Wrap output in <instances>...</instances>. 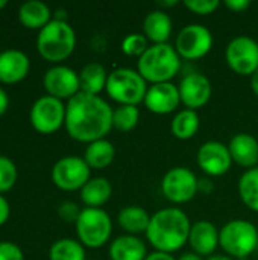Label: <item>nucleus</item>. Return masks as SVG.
<instances>
[{
  "label": "nucleus",
  "mask_w": 258,
  "mask_h": 260,
  "mask_svg": "<svg viewBox=\"0 0 258 260\" xmlns=\"http://www.w3.org/2000/svg\"><path fill=\"white\" fill-rule=\"evenodd\" d=\"M201 126V119L198 111L195 110H181L178 111L170 123L172 134L179 139V140H190L195 137V134L199 131Z\"/></svg>",
  "instance_id": "27"
},
{
  "label": "nucleus",
  "mask_w": 258,
  "mask_h": 260,
  "mask_svg": "<svg viewBox=\"0 0 258 260\" xmlns=\"http://www.w3.org/2000/svg\"><path fill=\"white\" fill-rule=\"evenodd\" d=\"M113 108L96 94L79 91L65 104V129L68 136L81 143L106 139L113 129Z\"/></svg>",
  "instance_id": "1"
},
{
  "label": "nucleus",
  "mask_w": 258,
  "mask_h": 260,
  "mask_svg": "<svg viewBox=\"0 0 258 260\" xmlns=\"http://www.w3.org/2000/svg\"><path fill=\"white\" fill-rule=\"evenodd\" d=\"M148 81L131 67H117L108 75L105 91L120 105H138L144 102L148 93Z\"/></svg>",
  "instance_id": "5"
},
{
  "label": "nucleus",
  "mask_w": 258,
  "mask_h": 260,
  "mask_svg": "<svg viewBox=\"0 0 258 260\" xmlns=\"http://www.w3.org/2000/svg\"><path fill=\"white\" fill-rule=\"evenodd\" d=\"M178 260H204L202 259V256H199V254H196V253H193V251H190V253H184L181 257Z\"/></svg>",
  "instance_id": "42"
},
{
  "label": "nucleus",
  "mask_w": 258,
  "mask_h": 260,
  "mask_svg": "<svg viewBox=\"0 0 258 260\" xmlns=\"http://www.w3.org/2000/svg\"><path fill=\"white\" fill-rule=\"evenodd\" d=\"M111 260H144L148 257V247L138 238L132 235H122L109 244Z\"/></svg>",
  "instance_id": "21"
},
{
  "label": "nucleus",
  "mask_w": 258,
  "mask_h": 260,
  "mask_svg": "<svg viewBox=\"0 0 258 260\" xmlns=\"http://www.w3.org/2000/svg\"><path fill=\"white\" fill-rule=\"evenodd\" d=\"M173 30L172 17L163 9L151 11L143 20V34L152 44H164L169 41Z\"/></svg>",
  "instance_id": "20"
},
{
  "label": "nucleus",
  "mask_w": 258,
  "mask_h": 260,
  "mask_svg": "<svg viewBox=\"0 0 258 260\" xmlns=\"http://www.w3.org/2000/svg\"><path fill=\"white\" fill-rule=\"evenodd\" d=\"M18 20L27 29H40L41 30L53 18H52V11L46 3H43L40 0H29L20 6Z\"/></svg>",
  "instance_id": "23"
},
{
  "label": "nucleus",
  "mask_w": 258,
  "mask_h": 260,
  "mask_svg": "<svg viewBox=\"0 0 258 260\" xmlns=\"http://www.w3.org/2000/svg\"><path fill=\"white\" fill-rule=\"evenodd\" d=\"M196 174L184 166H176L169 169L161 180V192L166 200L173 204H186L192 201L198 193Z\"/></svg>",
  "instance_id": "9"
},
{
  "label": "nucleus",
  "mask_w": 258,
  "mask_h": 260,
  "mask_svg": "<svg viewBox=\"0 0 258 260\" xmlns=\"http://www.w3.org/2000/svg\"><path fill=\"white\" fill-rule=\"evenodd\" d=\"M182 58L176 52L175 46L151 44L148 50L138 58L137 70L151 84L172 82V79L179 73L182 66Z\"/></svg>",
  "instance_id": "3"
},
{
  "label": "nucleus",
  "mask_w": 258,
  "mask_h": 260,
  "mask_svg": "<svg viewBox=\"0 0 258 260\" xmlns=\"http://www.w3.org/2000/svg\"><path fill=\"white\" fill-rule=\"evenodd\" d=\"M184 6L195 14L199 15H210L217 11L220 6L219 0H184Z\"/></svg>",
  "instance_id": "33"
},
{
  "label": "nucleus",
  "mask_w": 258,
  "mask_h": 260,
  "mask_svg": "<svg viewBox=\"0 0 258 260\" xmlns=\"http://www.w3.org/2000/svg\"><path fill=\"white\" fill-rule=\"evenodd\" d=\"M50 260H85V248L79 241L64 238L52 244L49 250Z\"/></svg>",
  "instance_id": "29"
},
{
  "label": "nucleus",
  "mask_w": 258,
  "mask_h": 260,
  "mask_svg": "<svg viewBox=\"0 0 258 260\" xmlns=\"http://www.w3.org/2000/svg\"><path fill=\"white\" fill-rule=\"evenodd\" d=\"M228 67L242 76H252L258 69V43L249 35L233 38L225 49Z\"/></svg>",
  "instance_id": "12"
},
{
  "label": "nucleus",
  "mask_w": 258,
  "mask_h": 260,
  "mask_svg": "<svg viewBox=\"0 0 258 260\" xmlns=\"http://www.w3.org/2000/svg\"><path fill=\"white\" fill-rule=\"evenodd\" d=\"M8 107H9V96L5 91V88L0 87V116H3L6 113Z\"/></svg>",
  "instance_id": "39"
},
{
  "label": "nucleus",
  "mask_w": 258,
  "mask_h": 260,
  "mask_svg": "<svg viewBox=\"0 0 258 260\" xmlns=\"http://www.w3.org/2000/svg\"><path fill=\"white\" fill-rule=\"evenodd\" d=\"M30 70L29 56L18 49H6L0 52V82L17 84L23 81Z\"/></svg>",
  "instance_id": "18"
},
{
  "label": "nucleus",
  "mask_w": 258,
  "mask_h": 260,
  "mask_svg": "<svg viewBox=\"0 0 258 260\" xmlns=\"http://www.w3.org/2000/svg\"><path fill=\"white\" fill-rule=\"evenodd\" d=\"M219 247L233 259H245L258 247V229L249 221L231 219L220 229Z\"/></svg>",
  "instance_id": "6"
},
{
  "label": "nucleus",
  "mask_w": 258,
  "mask_h": 260,
  "mask_svg": "<svg viewBox=\"0 0 258 260\" xmlns=\"http://www.w3.org/2000/svg\"><path fill=\"white\" fill-rule=\"evenodd\" d=\"M108 75L109 73L106 72V69L99 62L85 64L79 72L81 91L99 96L100 91H103L105 87H106Z\"/></svg>",
  "instance_id": "25"
},
{
  "label": "nucleus",
  "mask_w": 258,
  "mask_h": 260,
  "mask_svg": "<svg viewBox=\"0 0 258 260\" xmlns=\"http://www.w3.org/2000/svg\"><path fill=\"white\" fill-rule=\"evenodd\" d=\"M116 158V148L108 139H100L87 145L84 160L90 169H105Z\"/></svg>",
  "instance_id": "26"
},
{
  "label": "nucleus",
  "mask_w": 258,
  "mask_h": 260,
  "mask_svg": "<svg viewBox=\"0 0 258 260\" xmlns=\"http://www.w3.org/2000/svg\"><path fill=\"white\" fill-rule=\"evenodd\" d=\"M149 47V40L144 34H128L122 41V52L128 56L140 58Z\"/></svg>",
  "instance_id": "31"
},
{
  "label": "nucleus",
  "mask_w": 258,
  "mask_h": 260,
  "mask_svg": "<svg viewBox=\"0 0 258 260\" xmlns=\"http://www.w3.org/2000/svg\"><path fill=\"white\" fill-rule=\"evenodd\" d=\"M76 47L75 29L67 20L53 18L47 26H44L36 38L38 53L49 62L65 61Z\"/></svg>",
  "instance_id": "4"
},
{
  "label": "nucleus",
  "mask_w": 258,
  "mask_h": 260,
  "mask_svg": "<svg viewBox=\"0 0 258 260\" xmlns=\"http://www.w3.org/2000/svg\"><path fill=\"white\" fill-rule=\"evenodd\" d=\"M198 189H199V193L210 195V193L214 190V184H213V181L210 180V177H202V178H199V181H198Z\"/></svg>",
  "instance_id": "38"
},
{
  "label": "nucleus",
  "mask_w": 258,
  "mask_h": 260,
  "mask_svg": "<svg viewBox=\"0 0 258 260\" xmlns=\"http://www.w3.org/2000/svg\"><path fill=\"white\" fill-rule=\"evenodd\" d=\"M79 242L87 248H100L113 235V221L103 209H82L76 224Z\"/></svg>",
  "instance_id": "7"
},
{
  "label": "nucleus",
  "mask_w": 258,
  "mask_h": 260,
  "mask_svg": "<svg viewBox=\"0 0 258 260\" xmlns=\"http://www.w3.org/2000/svg\"><path fill=\"white\" fill-rule=\"evenodd\" d=\"M43 85L49 96H53L61 101H70L81 91L79 73L62 64H56L44 73Z\"/></svg>",
  "instance_id": "14"
},
{
  "label": "nucleus",
  "mask_w": 258,
  "mask_h": 260,
  "mask_svg": "<svg viewBox=\"0 0 258 260\" xmlns=\"http://www.w3.org/2000/svg\"><path fill=\"white\" fill-rule=\"evenodd\" d=\"M81 212L82 210L79 209V206L76 203H73V201H64L58 207V215H59V218L64 222H73V224H76Z\"/></svg>",
  "instance_id": "34"
},
{
  "label": "nucleus",
  "mask_w": 258,
  "mask_h": 260,
  "mask_svg": "<svg viewBox=\"0 0 258 260\" xmlns=\"http://www.w3.org/2000/svg\"><path fill=\"white\" fill-rule=\"evenodd\" d=\"M143 104L154 114H170L181 104L179 88L173 82L151 84Z\"/></svg>",
  "instance_id": "16"
},
{
  "label": "nucleus",
  "mask_w": 258,
  "mask_h": 260,
  "mask_svg": "<svg viewBox=\"0 0 258 260\" xmlns=\"http://www.w3.org/2000/svg\"><path fill=\"white\" fill-rule=\"evenodd\" d=\"M0 260H24V256H23L21 248L17 244L2 241L0 242Z\"/></svg>",
  "instance_id": "35"
},
{
  "label": "nucleus",
  "mask_w": 258,
  "mask_h": 260,
  "mask_svg": "<svg viewBox=\"0 0 258 260\" xmlns=\"http://www.w3.org/2000/svg\"><path fill=\"white\" fill-rule=\"evenodd\" d=\"M214 44L211 30L204 24H187L184 26L175 40V49L182 59H199L204 58Z\"/></svg>",
  "instance_id": "11"
},
{
  "label": "nucleus",
  "mask_w": 258,
  "mask_h": 260,
  "mask_svg": "<svg viewBox=\"0 0 258 260\" xmlns=\"http://www.w3.org/2000/svg\"><path fill=\"white\" fill-rule=\"evenodd\" d=\"M178 88H179L181 104H184L186 108L195 111L198 108L205 107L211 99V93H213L211 81L204 73L199 72L187 73L181 79Z\"/></svg>",
  "instance_id": "15"
},
{
  "label": "nucleus",
  "mask_w": 258,
  "mask_h": 260,
  "mask_svg": "<svg viewBox=\"0 0 258 260\" xmlns=\"http://www.w3.org/2000/svg\"><path fill=\"white\" fill-rule=\"evenodd\" d=\"M251 88H252L254 94L258 96V69L252 73V76H251Z\"/></svg>",
  "instance_id": "41"
},
{
  "label": "nucleus",
  "mask_w": 258,
  "mask_h": 260,
  "mask_svg": "<svg viewBox=\"0 0 258 260\" xmlns=\"http://www.w3.org/2000/svg\"><path fill=\"white\" fill-rule=\"evenodd\" d=\"M207 260H234L233 257L227 256V254H213L210 257H207Z\"/></svg>",
  "instance_id": "43"
},
{
  "label": "nucleus",
  "mask_w": 258,
  "mask_h": 260,
  "mask_svg": "<svg viewBox=\"0 0 258 260\" xmlns=\"http://www.w3.org/2000/svg\"><path fill=\"white\" fill-rule=\"evenodd\" d=\"M111 195L113 186L105 177H94L81 189L82 203L91 209H100L102 206H105L109 201Z\"/></svg>",
  "instance_id": "24"
},
{
  "label": "nucleus",
  "mask_w": 258,
  "mask_h": 260,
  "mask_svg": "<svg viewBox=\"0 0 258 260\" xmlns=\"http://www.w3.org/2000/svg\"><path fill=\"white\" fill-rule=\"evenodd\" d=\"M220 230L210 221H198L192 224L189 244L192 251L199 256H213L219 247Z\"/></svg>",
  "instance_id": "17"
},
{
  "label": "nucleus",
  "mask_w": 258,
  "mask_h": 260,
  "mask_svg": "<svg viewBox=\"0 0 258 260\" xmlns=\"http://www.w3.org/2000/svg\"><path fill=\"white\" fill-rule=\"evenodd\" d=\"M158 5H160V8H169V6L178 5V2L176 0H173V2H158Z\"/></svg>",
  "instance_id": "44"
},
{
  "label": "nucleus",
  "mask_w": 258,
  "mask_h": 260,
  "mask_svg": "<svg viewBox=\"0 0 258 260\" xmlns=\"http://www.w3.org/2000/svg\"><path fill=\"white\" fill-rule=\"evenodd\" d=\"M18 178L15 163L6 155H0V193L11 190Z\"/></svg>",
  "instance_id": "32"
},
{
  "label": "nucleus",
  "mask_w": 258,
  "mask_h": 260,
  "mask_svg": "<svg viewBox=\"0 0 258 260\" xmlns=\"http://www.w3.org/2000/svg\"><path fill=\"white\" fill-rule=\"evenodd\" d=\"M6 5H8V2H6V0H0V11H2Z\"/></svg>",
  "instance_id": "45"
},
{
  "label": "nucleus",
  "mask_w": 258,
  "mask_h": 260,
  "mask_svg": "<svg viewBox=\"0 0 258 260\" xmlns=\"http://www.w3.org/2000/svg\"><path fill=\"white\" fill-rule=\"evenodd\" d=\"M225 6L233 12H243L251 6V0H225Z\"/></svg>",
  "instance_id": "36"
},
{
  "label": "nucleus",
  "mask_w": 258,
  "mask_h": 260,
  "mask_svg": "<svg viewBox=\"0 0 258 260\" xmlns=\"http://www.w3.org/2000/svg\"><path fill=\"white\" fill-rule=\"evenodd\" d=\"M53 184L65 192L81 190L91 180V169L84 157L67 155L59 158L52 168Z\"/></svg>",
  "instance_id": "8"
},
{
  "label": "nucleus",
  "mask_w": 258,
  "mask_h": 260,
  "mask_svg": "<svg viewBox=\"0 0 258 260\" xmlns=\"http://www.w3.org/2000/svg\"><path fill=\"white\" fill-rule=\"evenodd\" d=\"M9 215H11L9 203H8V200L3 195H0V227L9 219Z\"/></svg>",
  "instance_id": "37"
},
{
  "label": "nucleus",
  "mask_w": 258,
  "mask_h": 260,
  "mask_svg": "<svg viewBox=\"0 0 258 260\" xmlns=\"http://www.w3.org/2000/svg\"><path fill=\"white\" fill-rule=\"evenodd\" d=\"M29 119L40 134H53L65 123V104L49 94L41 96L33 102Z\"/></svg>",
  "instance_id": "10"
},
{
  "label": "nucleus",
  "mask_w": 258,
  "mask_h": 260,
  "mask_svg": "<svg viewBox=\"0 0 258 260\" xmlns=\"http://www.w3.org/2000/svg\"><path fill=\"white\" fill-rule=\"evenodd\" d=\"M144 260H178L175 259L172 254L169 253H161V251H154V253H149L148 257Z\"/></svg>",
  "instance_id": "40"
},
{
  "label": "nucleus",
  "mask_w": 258,
  "mask_h": 260,
  "mask_svg": "<svg viewBox=\"0 0 258 260\" xmlns=\"http://www.w3.org/2000/svg\"><path fill=\"white\" fill-rule=\"evenodd\" d=\"M242 203L252 212L258 213V166L242 174L237 184Z\"/></svg>",
  "instance_id": "28"
},
{
  "label": "nucleus",
  "mask_w": 258,
  "mask_h": 260,
  "mask_svg": "<svg viewBox=\"0 0 258 260\" xmlns=\"http://www.w3.org/2000/svg\"><path fill=\"white\" fill-rule=\"evenodd\" d=\"M140 120V110L135 105H119L113 111V128L129 133L132 131Z\"/></svg>",
  "instance_id": "30"
},
{
  "label": "nucleus",
  "mask_w": 258,
  "mask_h": 260,
  "mask_svg": "<svg viewBox=\"0 0 258 260\" xmlns=\"http://www.w3.org/2000/svg\"><path fill=\"white\" fill-rule=\"evenodd\" d=\"M152 215L141 206H126L117 215V222L125 235H146Z\"/></svg>",
  "instance_id": "22"
},
{
  "label": "nucleus",
  "mask_w": 258,
  "mask_h": 260,
  "mask_svg": "<svg viewBox=\"0 0 258 260\" xmlns=\"http://www.w3.org/2000/svg\"><path fill=\"white\" fill-rule=\"evenodd\" d=\"M196 161L201 171L208 177H222L233 166V157L228 145L219 140L202 143L196 154Z\"/></svg>",
  "instance_id": "13"
},
{
  "label": "nucleus",
  "mask_w": 258,
  "mask_h": 260,
  "mask_svg": "<svg viewBox=\"0 0 258 260\" xmlns=\"http://www.w3.org/2000/svg\"><path fill=\"white\" fill-rule=\"evenodd\" d=\"M233 161L242 168L252 169L258 166V140L249 133L236 134L228 143Z\"/></svg>",
  "instance_id": "19"
},
{
  "label": "nucleus",
  "mask_w": 258,
  "mask_h": 260,
  "mask_svg": "<svg viewBox=\"0 0 258 260\" xmlns=\"http://www.w3.org/2000/svg\"><path fill=\"white\" fill-rule=\"evenodd\" d=\"M190 229L192 224L184 210L167 207L152 215L146 238L155 251L173 254L189 242Z\"/></svg>",
  "instance_id": "2"
}]
</instances>
